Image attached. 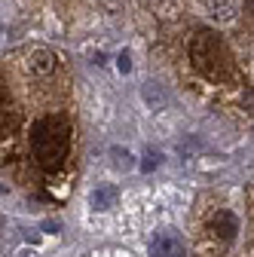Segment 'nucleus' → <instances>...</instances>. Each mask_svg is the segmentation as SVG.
Here are the masks:
<instances>
[{"label": "nucleus", "mask_w": 254, "mask_h": 257, "mask_svg": "<svg viewBox=\"0 0 254 257\" xmlns=\"http://www.w3.org/2000/svg\"><path fill=\"white\" fill-rule=\"evenodd\" d=\"M190 58H193L196 71L214 83L230 80L233 77V58L227 52V46L217 40V34L211 31H196L193 43H190Z\"/></svg>", "instance_id": "1"}, {"label": "nucleus", "mask_w": 254, "mask_h": 257, "mask_svg": "<svg viewBox=\"0 0 254 257\" xmlns=\"http://www.w3.org/2000/svg\"><path fill=\"white\" fill-rule=\"evenodd\" d=\"M71 144V125L65 116H46L34 128V153L43 166H58L68 156Z\"/></svg>", "instance_id": "2"}, {"label": "nucleus", "mask_w": 254, "mask_h": 257, "mask_svg": "<svg viewBox=\"0 0 254 257\" xmlns=\"http://www.w3.org/2000/svg\"><path fill=\"white\" fill-rule=\"evenodd\" d=\"M147 251L150 257H184L187 248H184V239L175 233V230H160L147 239Z\"/></svg>", "instance_id": "3"}, {"label": "nucleus", "mask_w": 254, "mask_h": 257, "mask_svg": "<svg viewBox=\"0 0 254 257\" xmlns=\"http://www.w3.org/2000/svg\"><path fill=\"white\" fill-rule=\"evenodd\" d=\"M208 233H211L214 239H220V242H233L236 233H239V220H236L230 211H217V214L211 217V223H208Z\"/></svg>", "instance_id": "4"}, {"label": "nucleus", "mask_w": 254, "mask_h": 257, "mask_svg": "<svg viewBox=\"0 0 254 257\" xmlns=\"http://www.w3.org/2000/svg\"><path fill=\"white\" fill-rule=\"evenodd\" d=\"M116 202H119V190H116L113 184L95 187V190H92V196H89V205H92L95 211H110Z\"/></svg>", "instance_id": "5"}, {"label": "nucleus", "mask_w": 254, "mask_h": 257, "mask_svg": "<svg viewBox=\"0 0 254 257\" xmlns=\"http://www.w3.org/2000/svg\"><path fill=\"white\" fill-rule=\"evenodd\" d=\"M28 71H31V77H49L52 71H55V55L49 52V49H37V52H31V58H28Z\"/></svg>", "instance_id": "6"}, {"label": "nucleus", "mask_w": 254, "mask_h": 257, "mask_svg": "<svg viewBox=\"0 0 254 257\" xmlns=\"http://www.w3.org/2000/svg\"><path fill=\"white\" fill-rule=\"evenodd\" d=\"M208 13L220 22H227L236 16V0H208Z\"/></svg>", "instance_id": "7"}, {"label": "nucleus", "mask_w": 254, "mask_h": 257, "mask_svg": "<svg viewBox=\"0 0 254 257\" xmlns=\"http://www.w3.org/2000/svg\"><path fill=\"white\" fill-rule=\"evenodd\" d=\"M141 95H144V101H147L153 110H163V107H166V92H163L160 86H156V83H147Z\"/></svg>", "instance_id": "8"}, {"label": "nucleus", "mask_w": 254, "mask_h": 257, "mask_svg": "<svg viewBox=\"0 0 254 257\" xmlns=\"http://www.w3.org/2000/svg\"><path fill=\"white\" fill-rule=\"evenodd\" d=\"M110 159H113V166L122 169V172L132 169V153L125 150V147H113V150H110Z\"/></svg>", "instance_id": "9"}, {"label": "nucleus", "mask_w": 254, "mask_h": 257, "mask_svg": "<svg viewBox=\"0 0 254 257\" xmlns=\"http://www.w3.org/2000/svg\"><path fill=\"white\" fill-rule=\"evenodd\" d=\"M160 163H163V153H160V150H147V153H144V159H141V172H153V169H160Z\"/></svg>", "instance_id": "10"}, {"label": "nucleus", "mask_w": 254, "mask_h": 257, "mask_svg": "<svg viewBox=\"0 0 254 257\" xmlns=\"http://www.w3.org/2000/svg\"><path fill=\"white\" fill-rule=\"evenodd\" d=\"M242 107H245L248 113H254V89H245V95H242Z\"/></svg>", "instance_id": "11"}, {"label": "nucleus", "mask_w": 254, "mask_h": 257, "mask_svg": "<svg viewBox=\"0 0 254 257\" xmlns=\"http://www.w3.org/2000/svg\"><path fill=\"white\" fill-rule=\"evenodd\" d=\"M116 68H119L122 74H129V71H132V61H129V55H125V52H122V55L116 58Z\"/></svg>", "instance_id": "12"}, {"label": "nucleus", "mask_w": 254, "mask_h": 257, "mask_svg": "<svg viewBox=\"0 0 254 257\" xmlns=\"http://www.w3.org/2000/svg\"><path fill=\"white\" fill-rule=\"evenodd\" d=\"M245 7H248V13L254 16V0H245Z\"/></svg>", "instance_id": "13"}]
</instances>
